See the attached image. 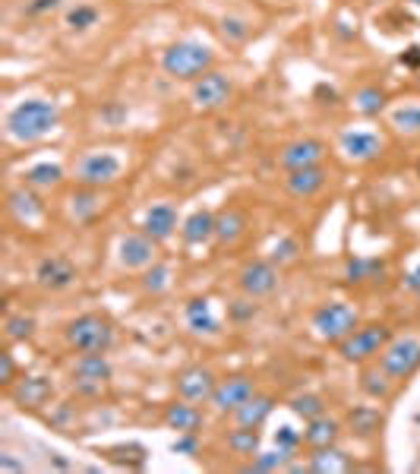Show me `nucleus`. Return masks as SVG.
Returning a JSON list of instances; mask_svg holds the SVG:
<instances>
[{
	"instance_id": "12",
	"label": "nucleus",
	"mask_w": 420,
	"mask_h": 474,
	"mask_svg": "<svg viewBox=\"0 0 420 474\" xmlns=\"http://www.w3.org/2000/svg\"><path fill=\"white\" fill-rule=\"evenodd\" d=\"M257 376L253 374H231V376H221L219 386H215L212 399H209V408H212L219 418H228V414L238 412L244 402H250L257 395Z\"/></svg>"
},
{
	"instance_id": "26",
	"label": "nucleus",
	"mask_w": 420,
	"mask_h": 474,
	"mask_svg": "<svg viewBox=\"0 0 420 474\" xmlns=\"http://www.w3.org/2000/svg\"><path fill=\"white\" fill-rule=\"evenodd\" d=\"M114 364L107 355L92 351V355H79L70 364V380H95V383H111Z\"/></svg>"
},
{
	"instance_id": "46",
	"label": "nucleus",
	"mask_w": 420,
	"mask_h": 474,
	"mask_svg": "<svg viewBox=\"0 0 420 474\" xmlns=\"http://www.w3.org/2000/svg\"><path fill=\"white\" fill-rule=\"evenodd\" d=\"M171 450H174L177 456L196 459L200 456V433H177V440L171 443Z\"/></svg>"
},
{
	"instance_id": "42",
	"label": "nucleus",
	"mask_w": 420,
	"mask_h": 474,
	"mask_svg": "<svg viewBox=\"0 0 420 474\" xmlns=\"http://www.w3.org/2000/svg\"><path fill=\"white\" fill-rule=\"evenodd\" d=\"M301 253H303L301 241H297V237H291V234H285V237H278V241L272 243L269 260L275 262V266H291V262L301 260Z\"/></svg>"
},
{
	"instance_id": "32",
	"label": "nucleus",
	"mask_w": 420,
	"mask_h": 474,
	"mask_svg": "<svg viewBox=\"0 0 420 474\" xmlns=\"http://www.w3.org/2000/svg\"><path fill=\"white\" fill-rule=\"evenodd\" d=\"M63 177H67V171L57 162H38L23 171V184L32 190H57L63 184Z\"/></svg>"
},
{
	"instance_id": "8",
	"label": "nucleus",
	"mask_w": 420,
	"mask_h": 474,
	"mask_svg": "<svg viewBox=\"0 0 420 474\" xmlns=\"http://www.w3.org/2000/svg\"><path fill=\"white\" fill-rule=\"evenodd\" d=\"M238 288L240 294H250V298L263 300L282 288V266L269 260V256H257V260H247L238 269Z\"/></svg>"
},
{
	"instance_id": "18",
	"label": "nucleus",
	"mask_w": 420,
	"mask_h": 474,
	"mask_svg": "<svg viewBox=\"0 0 420 474\" xmlns=\"http://www.w3.org/2000/svg\"><path fill=\"white\" fill-rule=\"evenodd\" d=\"M329 156V146L316 137H303L294 139V143L282 146L275 156L278 168L285 171H297V168H310V165H322V158Z\"/></svg>"
},
{
	"instance_id": "35",
	"label": "nucleus",
	"mask_w": 420,
	"mask_h": 474,
	"mask_svg": "<svg viewBox=\"0 0 420 474\" xmlns=\"http://www.w3.org/2000/svg\"><path fill=\"white\" fill-rule=\"evenodd\" d=\"M38 323L35 317H29V313H6L4 319V342L6 345H16V342H29L32 336H35Z\"/></svg>"
},
{
	"instance_id": "24",
	"label": "nucleus",
	"mask_w": 420,
	"mask_h": 474,
	"mask_svg": "<svg viewBox=\"0 0 420 474\" xmlns=\"http://www.w3.org/2000/svg\"><path fill=\"white\" fill-rule=\"evenodd\" d=\"M386 427V414L377 405H354L345 414V431L354 440H373L379 437V431Z\"/></svg>"
},
{
	"instance_id": "3",
	"label": "nucleus",
	"mask_w": 420,
	"mask_h": 474,
	"mask_svg": "<svg viewBox=\"0 0 420 474\" xmlns=\"http://www.w3.org/2000/svg\"><path fill=\"white\" fill-rule=\"evenodd\" d=\"M162 70L171 80L193 82L200 80L202 73L215 70V51L209 48V44L196 42V38H183V42H174L171 48H164Z\"/></svg>"
},
{
	"instance_id": "14",
	"label": "nucleus",
	"mask_w": 420,
	"mask_h": 474,
	"mask_svg": "<svg viewBox=\"0 0 420 474\" xmlns=\"http://www.w3.org/2000/svg\"><path fill=\"white\" fill-rule=\"evenodd\" d=\"M6 213H10V219L16 222V225L35 228L48 219V203L38 196V190L23 184V187H13L10 194H6Z\"/></svg>"
},
{
	"instance_id": "47",
	"label": "nucleus",
	"mask_w": 420,
	"mask_h": 474,
	"mask_svg": "<svg viewBox=\"0 0 420 474\" xmlns=\"http://www.w3.org/2000/svg\"><path fill=\"white\" fill-rule=\"evenodd\" d=\"M16 380H19V376H16V361H13V351H10V345H6V348L0 351V386L10 389Z\"/></svg>"
},
{
	"instance_id": "6",
	"label": "nucleus",
	"mask_w": 420,
	"mask_h": 474,
	"mask_svg": "<svg viewBox=\"0 0 420 474\" xmlns=\"http://www.w3.org/2000/svg\"><path fill=\"white\" fill-rule=\"evenodd\" d=\"M120 175H124V158L105 149H89L73 162L76 187H95V190L111 187Z\"/></svg>"
},
{
	"instance_id": "45",
	"label": "nucleus",
	"mask_w": 420,
	"mask_h": 474,
	"mask_svg": "<svg viewBox=\"0 0 420 474\" xmlns=\"http://www.w3.org/2000/svg\"><path fill=\"white\" fill-rule=\"evenodd\" d=\"M275 446L285 452H291V456H301L303 450V431H294L291 424H282L275 431Z\"/></svg>"
},
{
	"instance_id": "15",
	"label": "nucleus",
	"mask_w": 420,
	"mask_h": 474,
	"mask_svg": "<svg viewBox=\"0 0 420 474\" xmlns=\"http://www.w3.org/2000/svg\"><path fill=\"white\" fill-rule=\"evenodd\" d=\"M215 386H219V376H215L209 367H202V364H193V367H183L181 374L174 376V393H177V399L196 402V405H209V399H212Z\"/></svg>"
},
{
	"instance_id": "36",
	"label": "nucleus",
	"mask_w": 420,
	"mask_h": 474,
	"mask_svg": "<svg viewBox=\"0 0 420 474\" xmlns=\"http://www.w3.org/2000/svg\"><path fill=\"white\" fill-rule=\"evenodd\" d=\"M297 456H291V452H285V450H269V452H263L259 450L257 456L250 459V462L244 465V471H257V474H266V471H285L288 469L291 462H294Z\"/></svg>"
},
{
	"instance_id": "20",
	"label": "nucleus",
	"mask_w": 420,
	"mask_h": 474,
	"mask_svg": "<svg viewBox=\"0 0 420 474\" xmlns=\"http://www.w3.org/2000/svg\"><path fill=\"white\" fill-rule=\"evenodd\" d=\"M162 424L174 433H200L206 427V414L196 402H187V399H177L171 405H164L162 412Z\"/></svg>"
},
{
	"instance_id": "4",
	"label": "nucleus",
	"mask_w": 420,
	"mask_h": 474,
	"mask_svg": "<svg viewBox=\"0 0 420 474\" xmlns=\"http://www.w3.org/2000/svg\"><path fill=\"white\" fill-rule=\"evenodd\" d=\"M392 338H396V329L389 323H360L351 336L335 345V355L345 364H358L360 367V364L377 361Z\"/></svg>"
},
{
	"instance_id": "31",
	"label": "nucleus",
	"mask_w": 420,
	"mask_h": 474,
	"mask_svg": "<svg viewBox=\"0 0 420 474\" xmlns=\"http://www.w3.org/2000/svg\"><path fill=\"white\" fill-rule=\"evenodd\" d=\"M101 213V190L95 187H76V194L70 196V219L76 225H89Z\"/></svg>"
},
{
	"instance_id": "10",
	"label": "nucleus",
	"mask_w": 420,
	"mask_h": 474,
	"mask_svg": "<svg viewBox=\"0 0 420 474\" xmlns=\"http://www.w3.org/2000/svg\"><path fill=\"white\" fill-rule=\"evenodd\" d=\"M32 279H35V285L42 291L63 294L79 281V269H76V262L67 253H44L35 262V269H32Z\"/></svg>"
},
{
	"instance_id": "16",
	"label": "nucleus",
	"mask_w": 420,
	"mask_h": 474,
	"mask_svg": "<svg viewBox=\"0 0 420 474\" xmlns=\"http://www.w3.org/2000/svg\"><path fill=\"white\" fill-rule=\"evenodd\" d=\"M117 262L130 272H143L152 262H158V243L145 232H130L117 243Z\"/></svg>"
},
{
	"instance_id": "9",
	"label": "nucleus",
	"mask_w": 420,
	"mask_h": 474,
	"mask_svg": "<svg viewBox=\"0 0 420 474\" xmlns=\"http://www.w3.org/2000/svg\"><path fill=\"white\" fill-rule=\"evenodd\" d=\"M231 95H234V80L228 73H221V70H209L200 80L190 82V101L202 114L221 111L231 101Z\"/></svg>"
},
{
	"instance_id": "50",
	"label": "nucleus",
	"mask_w": 420,
	"mask_h": 474,
	"mask_svg": "<svg viewBox=\"0 0 420 474\" xmlns=\"http://www.w3.org/2000/svg\"><path fill=\"white\" fill-rule=\"evenodd\" d=\"M405 288H408L411 294H420V266L415 269V272L405 275Z\"/></svg>"
},
{
	"instance_id": "21",
	"label": "nucleus",
	"mask_w": 420,
	"mask_h": 474,
	"mask_svg": "<svg viewBox=\"0 0 420 474\" xmlns=\"http://www.w3.org/2000/svg\"><path fill=\"white\" fill-rule=\"evenodd\" d=\"M329 184V171L322 165H310V168L288 171L285 177V194L294 196V200H313L316 194H322V187Z\"/></svg>"
},
{
	"instance_id": "54",
	"label": "nucleus",
	"mask_w": 420,
	"mask_h": 474,
	"mask_svg": "<svg viewBox=\"0 0 420 474\" xmlns=\"http://www.w3.org/2000/svg\"><path fill=\"white\" fill-rule=\"evenodd\" d=\"M417 298H420V294H417Z\"/></svg>"
},
{
	"instance_id": "33",
	"label": "nucleus",
	"mask_w": 420,
	"mask_h": 474,
	"mask_svg": "<svg viewBox=\"0 0 420 474\" xmlns=\"http://www.w3.org/2000/svg\"><path fill=\"white\" fill-rule=\"evenodd\" d=\"M354 469L351 456L339 450V446H326V450H310L307 471H348Z\"/></svg>"
},
{
	"instance_id": "43",
	"label": "nucleus",
	"mask_w": 420,
	"mask_h": 474,
	"mask_svg": "<svg viewBox=\"0 0 420 474\" xmlns=\"http://www.w3.org/2000/svg\"><path fill=\"white\" fill-rule=\"evenodd\" d=\"M48 424L61 433H70L76 427V405L73 402H57L51 405V414H48Z\"/></svg>"
},
{
	"instance_id": "27",
	"label": "nucleus",
	"mask_w": 420,
	"mask_h": 474,
	"mask_svg": "<svg viewBox=\"0 0 420 474\" xmlns=\"http://www.w3.org/2000/svg\"><path fill=\"white\" fill-rule=\"evenodd\" d=\"M225 450L234 459H253L263 450V427H244L234 424L231 431H225Z\"/></svg>"
},
{
	"instance_id": "44",
	"label": "nucleus",
	"mask_w": 420,
	"mask_h": 474,
	"mask_svg": "<svg viewBox=\"0 0 420 474\" xmlns=\"http://www.w3.org/2000/svg\"><path fill=\"white\" fill-rule=\"evenodd\" d=\"M221 38H225L228 44H244L247 38H250V23L247 19H240V16H225L221 19Z\"/></svg>"
},
{
	"instance_id": "49",
	"label": "nucleus",
	"mask_w": 420,
	"mask_h": 474,
	"mask_svg": "<svg viewBox=\"0 0 420 474\" xmlns=\"http://www.w3.org/2000/svg\"><path fill=\"white\" fill-rule=\"evenodd\" d=\"M98 118H101V120H107V124H111V127H117L120 120L126 118V108H124V105H114V101H111V105L101 108Z\"/></svg>"
},
{
	"instance_id": "34",
	"label": "nucleus",
	"mask_w": 420,
	"mask_h": 474,
	"mask_svg": "<svg viewBox=\"0 0 420 474\" xmlns=\"http://www.w3.org/2000/svg\"><path fill=\"white\" fill-rule=\"evenodd\" d=\"M351 105H354V111L364 114V118H377V114L386 111V105H389V95H386L379 86H364L354 92Z\"/></svg>"
},
{
	"instance_id": "53",
	"label": "nucleus",
	"mask_w": 420,
	"mask_h": 474,
	"mask_svg": "<svg viewBox=\"0 0 420 474\" xmlns=\"http://www.w3.org/2000/svg\"><path fill=\"white\" fill-rule=\"evenodd\" d=\"M411 4H417V6H420V0H411Z\"/></svg>"
},
{
	"instance_id": "52",
	"label": "nucleus",
	"mask_w": 420,
	"mask_h": 474,
	"mask_svg": "<svg viewBox=\"0 0 420 474\" xmlns=\"http://www.w3.org/2000/svg\"><path fill=\"white\" fill-rule=\"evenodd\" d=\"M417 177H420V162H417Z\"/></svg>"
},
{
	"instance_id": "41",
	"label": "nucleus",
	"mask_w": 420,
	"mask_h": 474,
	"mask_svg": "<svg viewBox=\"0 0 420 474\" xmlns=\"http://www.w3.org/2000/svg\"><path fill=\"white\" fill-rule=\"evenodd\" d=\"M98 19H101V13L95 4H76L67 10V19H63V23H67L70 32L79 35V32H89L92 25H98Z\"/></svg>"
},
{
	"instance_id": "39",
	"label": "nucleus",
	"mask_w": 420,
	"mask_h": 474,
	"mask_svg": "<svg viewBox=\"0 0 420 474\" xmlns=\"http://www.w3.org/2000/svg\"><path fill=\"white\" fill-rule=\"evenodd\" d=\"M257 317H259V300L250 298V294H240V298H234L231 304H228V323L238 326V329L250 326Z\"/></svg>"
},
{
	"instance_id": "17",
	"label": "nucleus",
	"mask_w": 420,
	"mask_h": 474,
	"mask_svg": "<svg viewBox=\"0 0 420 474\" xmlns=\"http://www.w3.org/2000/svg\"><path fill=\"white\" fill-rule=\"evenodd\" d=\"M339 149L348 162L354 165H370L377 158H383L386 152V139L373 130H345L339 139Z\"/></svg>"
},
{
	"instance_id": "30",
	"label": "nucleus",
	"mask_w": 420,
	"mask_h": 474,
	"mask_svg": "<svg viewBox=\"0 0 420 474\" xmlns=\"http://www.w3.org/2000/svg\"><path fill=\"white\" fill-rule=\"evenodd\" d=\"M272 412H275V399L266 393H257L250 402H244L231 418H234V424H244V427H266Z\"/></svg>"
},
{
	"instance_id": "2",
	"label": "nucleus",
	"mask_w": 420,
	"mask_h": 474,
	"mask_svg": "<svg viewBox=\"0 0 420 474\" xmlns=\"http://www.w3.org/2000/svg\"><path fill=\"white\" fill-rule=\"evenodd\" d=\"M63 342L76 355H92V351L107 355L117 342V326L105 313H79L63 326Z\"/></svg>"
},
{
	"instance_id": "23",
	"label": "nucleus",
	"mask_w": 420,
	"mask_h": 474,
	"mask_svg": "<svg viewBox=\"0 0 420 474\" xmlns=\"http://www.w3.org/2000/svg\"><path fill=\"white\" fill-rule=\"evenodd\" d=\"M341 433H345V421L332 418V414H320V418L303 424V446L307 450H326V446H339Z\"/></svg>"
},
{
	"instance_id": "38",
	"label": "nucleus",
	"mask_w": 420,
	"mask_h": 474,
	"mask_svg": "<svg viewBox=\"0 0 420 474\" xmlns=\"http://www.w3.org/2000/svg\"><path fill=\"white\" fill-rule=\"evenodd\" d=\"M392 130L402 133V137H420V101H411V105H398L389 118Z\"/></svg>"
},
{
	"instance_id": "25",
	"label": "nucleus",
	"mask_w": 420,
	"mask_h": 474,
	"mask_svg": "<svg viewBox=\"0 0 420 474\" xmlns=\"http://www.w3.org/2000/svg\"><path fill=\"white\" fill-rule=\"evenodd\" d=\"M360 393L367 395V399L373 402H389L392 395H396V386L398 383L392 380L389 374H386L379 364H360V380H358Z\"/></svg>"
},
{
	"instance_id": "7",
	"label": "nucleus",
	"mask_w": 420,
	"mask_h": 474,
	"mask_svg": "<svg viewBox=\"0 0 420 474\" xmlns=\"http://www.w3.org/2000/svg\"><path fill=\"white\" fill-rule=\"evenodd\" d=\"M377 364L392 376L396 383H408L420 370V338L415 336H396L377 357Z\"/></svg>"
},
{
	"instance_id": "1",
	"label": "nucleus",
	"mask_w": 420,
	"mask_h": 474,
	"mask_svg": "<svg viewBox=\"0 0 420 474\" xmlns=\"http://www.w3.org/2000/svg\"><path fill=\"white\" fill-rule=\"evenodd\" d=\"M61 124V108L48 99H25L6 114V137L13 143H38Z\"/></svg>"
},
{
	"instance_id": "40",
	"label": "nucleus",
	"mask_w": 420,
	"mask_h": 474,
	"mask_svg": "<svg viewBox=\"0 0 420 474\" xmlns=\"http://www.w3.org/2000/svg\"><path fill=\"white\" fill-rule=\"evenodd\" d=\"M168 285H171V266L168 262H152L149 269H143V279H139V288H143L145 294H162V291H168Z\"/></svg>"
},
{
	"instance_id": "29",
	"label": "nucleus",
	"mask_w": 420,
	"mask_h": 474,
	"mask_svg": "<svg viewBox=\"0 0 420 474\" xmlns=\"http://www.w3.org/2000/svg\"><path fill=\"white\" fill-rule=\"evenodd\" d=\"M247 213L238 206H228L225 213H219V219H215V241L221 243V247H234V243L240 241V237L247 234Z\"/></svg>"
},
{
	"instance_id": "11",
	"label": "nucleus",
	"mask_w": 420,
	"mask_h": 474,
	"mask_svg": "<svg viewBox=\"0 0 420 474\" xmlns=\"http://www.w3.org/2000/svg\"><path fill=\"white\" fill-rule=\"evenodd\" d=\"M6 399L19 408V412H42L54 402L57 395V386L51 376H42V374H23L10 389H4Z\"/></svg>"
},
{
	"instance_id": "37",
	"label": "nucleus",
	"mask_w": 420,
	"mask_h": 474,
	"mask_svg": "<svg viewBox=\"0 0 420 474\" xmlns=\"http://www.w3.org/2000/svg\"><path fill=\"white\" fill-rule=\"evenodd\" d=\"M288 408H291V414H297V418L303 421V424L313 421V418H320V414H329L326 399L316 395V393H297L294 399L288 402Z\"/></svg>"
},
{
	"instance_id": "51",
	"label": "nucleus",
	"mask_w": 420,
	"mask_h": 474,
	"mask_svg": "<svg viewBox=\"0 0 420 474\" xmlns=\"http://www.w3.org/2000/svg\"><path fill=\"white\" fill-rule=\"evenodd\" d=\"M402 63H408V67H420V44L408 48V54H402Z\"/></svg>"
},
{
	"instance_id": "28",
	"label": "nucleus",
	"mask_w": 420,
	"mask_h": 474,
	"mask_svg": "<svg viewBox=\"0 0 420 474\" xmlns=\"http://www.w3.org/2000/svg\"><path fill=\"white\" fill-rule=\"evenodd\" d=\"M215 219H219V215H215L212 209H196V213H190L187 219L181 222L183 243H187V247H200V243L215 241Z\"/></svg>"
},
{
	"instance_id": "19",
	"label": "nucleus",
	"mask_w": 420,
	"mask_h": 474,
	"mask_svg": "<svg viewBox=\"0 0 420 474\" xmlns=\"http://www.w3.org/2000/svg\"><path fill=\"white\" fill-rule=\"evenodd\" d=\"M177 228H181V213H177L174 203H152L143 213V222H139V232H145L155 243L171 241Z\"/></svg>"
},
{
	"instance_id": "22",
	"label": "nucleus",
	"mask_w": 420,
	"mask_h": 474,
	"mask_svg": "<svg viewBox=\"0 0 420 474\" xmlns=\"http://www.w3.org/2000/svg\"><path fill=\"white\" fill-rule=\"evenodd\" d=\"M183 323L193 336H206V338H215L221 336V319L212 313V304L206 298H190L183 304Z\"/></svg>"
},
{
	"instance_id": "48",
	"label": "nucleus",
	"mask_w": 420,
	"mask_h": 474,
	"mask_svg": "<svg viewBox=\"0 0 420 474\" xmlns=\"http://www.w3.org/2000/svg\"><path fill=\"white\" fill-rule=\"evenodd\" d=\"M61 6L63 0H29L23 6V13H29V16H48V13H57Z\"/></svg>"
},
{
	"instance_id": "13",
	"label": "nucleus",
	"mask_w": 420,
	"mask_h": 474,
	"mask_svg": "<svg viewBox=\"0 0 420 474\" xmlns=\"http://www.w3.org/2000/svg\"><path fill=\"white\" fill-rule=\"evenodd\" d=\"M341 281L348 288H377L389 281V260L383 256H348L341 266Z\"/></svg>"
},
{
	"instance_id": "5",
	"label": "nucleus",
	"mask_w": 420,
	"mask_h": 474,
	"mask_svg": "<svg viewBox=\"0 0 420 474\" xmlns=\"http://www.w3.org/2000/svg\"><path fill=\"white\" fill-rule=\"evenodd\" d=\"M360 326V313L348 300H326L310 313V332H313L320 342L339 345L341 338H348Z\"/></svg>"
}]
</instances>
